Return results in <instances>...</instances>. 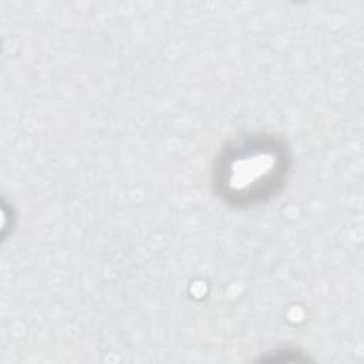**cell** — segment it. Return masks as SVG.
Masks as SVG:
<instances>
[{
    "label": "cell",
    "mask_w": 364,
    "mask_h": 364,
    "mask_svg": "<svg viewBox=\"0 0 364 364\" xmlns=\"http://www.w3.org/2000/svg\"><path fill=\"white\" fill-rule=\"evenodd\" d=\"M290 154L283 139L270 134L240 135L220 149L213 168L218 196L235 208L272 199L284 185Z\"/></svg>",
    "instance_id": "6da1fadb"
}]
</instances>
